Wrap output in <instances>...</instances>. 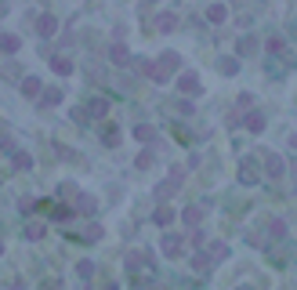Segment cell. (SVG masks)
<instances>
[{"mask_svg": "<svg viewBox=\"0 0 297 290\" xmlns=\"http://www.w3.org/2000/svg\"><path fill=\"white\" fill-rule=\"evenodd\" d=\"M174 69H178V55H174V51H167V55H159L156 65H145V76H152L156 84H163V80L171 76Z\"/></svg>", "mask_w": 297, "mask_h": 290, "instance_id": "6da1fadb", "label": "cell"}, {"mask_svg": "<svg viewBox=\"0 0 297 290\" xmlns=\"http://www.w3.org/2000/svg\"><path fill=\"white\" fill-rule=\"evenodd\" d=\"M178 91H181V95H199V91H203V87H199V76H196V73H181V76H178Z\"/></svg>", "mask_w": 297, "mask_h": 290, "instance_id": "7a4b0ae2", "label": "cell"}, {"mask_svg": "<svg viewBox=\"0 0 297 290\" xmlns=\"http://www.w3.org/2000/svg\"><path fill=\"white\" fill-rule=\"evenodd\" d=\"M181 247H185V243H181V236H163L159 251H163L167 258H178V254H181Z\"/></svg>", "mask_w": 297, "mask_h": 290, "instance_id": "3957f363", "label": "cell"}, {"mask_svg": "<svg viewBox=\"0 0 297 290\" xmlns=\"http://www.w3.org/2000/svg\"><path fill=\"white\" fill-rule=\"evenodd\" d=\"M207 214V207H185V211H181V218H185V225H196L199 218Z\"/></svg>", "mask_w": 297, "mask_h": 290, "instance_id": "277c9868", "label": "cell"}, {"mask_svg": "<svg viewBox=\"0 0 297 290\" xmlns=\"http://www.w3.org/2000/svg\"><path fill=\"white\" fill-rule=\"evenodd\" d=\"M55 26H58V22H55L51 15H44V18L36 22V33H40V36H55Z\"/></svg>", "mask_w": 297, "mask_h": 290, "instance_id": "5b68a950", "label": "cell"}, {"mask_svg": "<svg viewBox=\"0 0 297 290\" xmlns=\"http://www.w3.org/2000/svg\"><path fill=\"white\" fill-rule=\"evenodd\" d=\"M156 26H159V33H171V29H174V26H178V15H171V11H163V15H159V22H156Z\"/></svg>", "mask_w": 297, "mask_h": 290, "instance_id": "8992f818", "label": "cell"}, {"mask_svg": "<svg viewBox=\"0 0 297 290\" xmlns=\"http://www.w3.org/2000/svg\"><path fill=\"white\" fill-rule=\"evenodd\" d=\"M22 95H29V98H36V95H40V80H36V76H26V84H22Z\"/></svg>", "mask_w": 297, "mask_h": 290, "instance_id": "52a82bcc", "label": "cell"}, {"mask_svg": "<svg viewBox=\"0 0 297 290\" xmlns=\"http://www.w3.org/2000/svg\"><path fill=\"white\" fill-rule=\"evenodd\" d=\"M51 69H55L58 76H69V73H73V62H69V58H55V62H51Z\"/></svg>", "mask_w": 297, "mask_h": 290, "instance_id": "ba28073f", "label": "cell"}, {"mask_svg": "<svg viewBox=\"0 0 297 290\" xmlns=\"http://www.w3.org/2000/svg\"><path fill=\"white\" fill-rule=\"evenodd\" d=\"M134 138L138 142H156L159 135H156V127H134Z\"/></svg>", "mask_w": 297, "mask_h": 290, "instance_id": "9c48e42d", "label": "cell"}, {"mask_svg": "<svg viewBox=\"0 0 297 290\" xmlns=\"http://www.w3.org/2000/svg\"><path fill=\"white\" fill-rule=\"evenodd\" d=\"M192 272H199V276L210 272V258H207V254H196V258H192Z\"/></svg>", "mask_w": 297, "mask_h": 290, "instance_id": "30bf717a", "label": "cell"}, {"mask_svg": "<svg viewBox=\"0 0 297 290\" xmlns=\"http://www.w3.org/2000/svg\"><path fill=\"white\" fill-rule=\"evenodd\" d=\"M174 221V211H171V207H159V211H156V225H171Z\"/></svg>", "mask_w": 297, "mask_h": 290, "instance_id": "8fae6325", "label": "cell"}, {"mask_svg": "<svg viewBox=\"0 0 297 290\" xmlns=\"http://www.w3.org/2000/svg\"><path fill=\"white\" fill-rule=\"evenodd\" d=\"M87 113H91V116H105V113H109V102H105V98H95Z\"/></svg>", "mask_w": 297, "mask_h": 290, "instance_id": "7c38bea8", "label": "cell"}, {"mask_svg": "<svg viewBox=\"0 0 297 290\" xmlns=\"http://www.w3.org/2000/svg\"><path fill=\"white\" fill-rule=\"evenodd\" d=\"M76 211H80V214H95V199H91V196H80Z\"/></svg>", "mask_w": 297, "mask_h": 290, "instance_id": "4fadbf2b", "label": "cell"}, {"mask_svg": "<svg viewBox=\"0 0 297 290\" xmlns=\"http://www.w3.org/2000/svg\"><path fill=\"white\" fill-rule=\"evenodd\" d=\"M109 55H112V62H116V65H123V62H127V48H123V44H112V51H109Z\"/></svg>", "mask_w": 297, "mask_h": 290, "instance_id": "5bb4252c", "label": "cell"}, {"mask_svg": "<svg viewBox=\"0 0 297 290\" xmlns=\"http://www.w3.org/2000/svg\"><path fill=\"white\" fill-rule=\"evenodd\" d=\"M225 15H229V11H225L221 4H214V8L207 11V18H210V22H225Z\"/></svg>", "mask_w": 297, "mask_h": 290, "instance_id": "9a60e30c", "label": "cell"}, {"mask_svg": "<svg viewBox=\"0 0 297 290\" xmlns=\"http://www.w3.org/2000/svg\"><path fill=\"white\" fill-rule=\"evenodd\" d=\"M26 236H29V239H40V236H44V225H40V221H29V225H26Z\"/></svg>", "mask_w": 297, "mask_h": 290, "instance_id": "2e32d148", "label": "cell"}, {"mask_svg": "<svg viewBox=\"0 0 297 290\" xmlns=\"http://www.w3.org/2000/svg\"><path fill=\"white\" fill-rule=\"evenodd\" d=\"M210 258H221V261H225V258H229V247H225V243H210Z\"/></svg>", "mask_w": 297, "mask_h": 290, "instance_id": "e0dca14e", "label": "cell"}, {"mask_svg": "<svg viewBox=\"0 0 297 290\" xmlns=\"http://www.w3.org/2000/svg\"><path fill=\"white\" fill-rule=\"evenodd\" d=\"M178 185H181V174H174V178H171V182H167V185H163V189H159V196H171V192H174V189H178Z\"/></svg>", "mask_w": 297, "mask_h": 290, "instance_id": "ac0fdd59", "label": "cell"}, {"mask_svg": "<svg viewBox=\"0 0 297 290\" xmlns=\"http://www.w3.org/2000/svg\"><path fill=\"white\" fill-rule=\"evenodd\" d=\"M0 48H4V51H18V36H0Z\"/></svg>", "mask_w": 297, "mask_h": 290, "instance_id": "d6986e66", "label": "cell"}, {"mask_svg": "<svg viewBox=\"0 0 297 290\" xmlns=\"http://www.w3.org/2000/svg\"><path fill=\"white\" fill-rule=\"evenodd\" d=\"M268 171H272L276 178L283 174V160H279V156H268Z\"/></svg>", "mask_w": 297, "mask_h": 290, "instance_id": "ffe728a7", "label": "cell"}, {"mask_svg": "<svg viewBox=\"0 0 297 290\" xmlns=\"http://www.w3.org/2000/svg\"><path fill=\"white\" fill-rule=\"evenodd\" d=\"M246 185H254V182H258V174H254V167H250V163H243V174H239Z\"/></svg>", "mask_w": 297, "mask_h": 290, "instance_id": "44dd1931", "label": "cell"}, {"mask_svg": "<svg viewBox=\"0 0 297 290\" xmlns=\"http://www.w3.org/2000/svg\"><path fill=\"white\" fill-rule=\"evenodd\" d=\"M15 167H22V171H29V167H33V160H29L26 152H18V156H15Z\"/></svg>", "mask_w": 297, "mask_h": 290, "instance_id": "7402d4cb", "label": "cell"}, {"mask_svg": "<svg viewBox=\"0 0 297 290\" xmlns=\"http://www.w3.org/2000/svg\"><path fill=\"white\" fill-rule=\"evenodd\" d=\"M246 123H250V131H254V135H258V131H265V120H261V116H250Z\"/></svg>", "mask_w": 297, "mask_h": 290, "instance_id": "603a6c76", "label": "cell"}, {"mask_svg": "<svg viewBox=\"0 0 297 290\" xmlns=\"http://www.w3.org/2000/svg\"><path fill=\"white\" fill-rule=\"evenodd\" d=\"M58 102H62V91H48L44 95V105H58Z\"/></svg>", "mask_w": 297, "mask_h": 290, "instance_id": "cb8c5ba5", "label": "cell"}, {"mask_svg": "<svg viewBox=\"0 0 297 290\" xmlns=\"http://www.w3.org/2000/svg\"><path fill=\"white\" fill-rule=\"evenodd\" d=\"M272 236H286V221H283V218L272 221Z\"/></svg>", "mask_w": 297, "mask_h": 290, "instance_id": "d4e9b609", "label": "cell"}, {"mask_svg": "<svg viewBox=\"0 0 297 290\" xmlns=\"http://www.w3.org/2000/svg\"><path fill=\"white\" fill-rule=\"evenodd\" d=\"M51 214H55V218H58V221H65V218H69V214H73V207H55V211H51Z\"/></svg>", "mask_w": 297, "mask_h": 290, "instance_id": "484cf974", "label": "cell"}, {"mask_svg": "<svg viewBox=\"0 0 297 290\" xmlns=\"http://www.w3.org/2000/svg\"><path fill=\"white\" fill-rule=\"evenodd\" d=\"M76 272H80V276H83V279H87V276H91V272H95V265H91V261H80V265H76Z\"/></svg>", "mask_w": 297, "mask_h": 290, "instance_id": "4316f807", "label": "cell"}, {"mask_svg": "<svg viewBox=\"0 0 297 290\" xmlns=\"http://www.w3.org/2000/svg\"><path fill=\"white\" fill-rule=\"evenodd\" d=\"M105 142H109V145H116V142H120V131H116V127H109V131H105Z\"/></svg>", "mask_w": 297, "mask_h": 290, "instance_id": "83f0119b", "label": "cell"}, {"mask_svg": "<svg viewBox=\"0 0 297 290\" xmlns=\"http://www.w3.org/2000/svg\"><path fill=\"white\" fill-rule=\"evenodd\" d=\"M0 254H4V247H0Z\"/></svg>", "mask_w": 297, "mask_h": 290, "instance_id": "f1b7e54d", "label": "cell"}, {"mask_svg": "<svg viewBox=\"0 0 297 290\" xmlns=\"http://www.w3.org/2000/svg\"><path fill=\"white\" fill-rule=\"evenodd\" d=\"M243 290H250V286H243Z\"/></svg>", "mask_w": 297, "mask_h": 290, "instance_id": "f546056e", "label": "cell"}]
</instances>
